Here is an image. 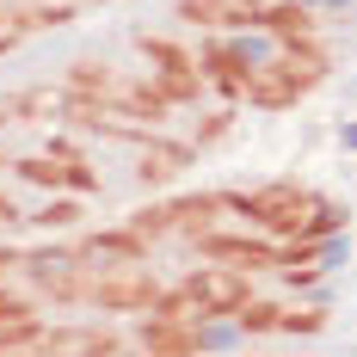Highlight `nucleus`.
<instances>
[{"instance_id": "f257e3e1", "label": "nucleus", "mask_w": 357, "mask_h": 357, "mask_svg": "<svg viewBox=\"0 0 357 357\" xmlns=\"http://www.w3.org/2000/svg\"><path fill=\"white\" fill-rule=\"evenodd\" d=\"M185 296H191L197 314H234V308L247 302V284H241L234 265H215V271H197V278L185 284Z\"/></svg>"}, {"instance_id": "20e7f679", "label": "nucleus", "mask_w": 357, "mask_h": 357, "mask_svg": "<svg viewBox=\"0 0 357 357\" xmlns=\"http://www.w3.org/2000/svg\"><path fill=\"white\" fill-rule=\"evenodd\" d=\"M210 252H215V259L247 265V271H252V265H271V252H265V247H247V241H210Z\"/></svg>"}, {"instance_id": "0eeeda50", "label": "nucleus", "mask_w": 357, "mask_h": 357, "mask_svg": "<svg viewBox=\"0 0 357 357\" xmlns=\"http://www.w3.org/2000/svg\"><path fill=\"white\" fill-rule=\"evenodd\" d=\"M25 314V302H13V296H0V321H19Z\"/></svg>"}, {"instance_id": "f03ea898", "label": "nucleus", "mask_w": 357, "mask_h": 357, "mask_svg": "<svg viewBox=\"0 0 357 357\" xmlns=\"http://www.w3.org/2000/svg\"><path fill=\"white\" fill-rule=\"evenodd\" d=\"M302 191H289V185H271V191H252V197H241V210L252 215V222H265V228H302Z\"/></svg>"}, {"instance_id": "423d86ee", "label": "nucleus", "mask_w": 357, "mask_h": 357, "mask_svg": "<svg viewBox=\"0 0 357 357\" xmlns=\"http://www.w3.org/2000/svg\"><path fill=\"white\" fill-rule=\"evenodd\" d=\"M43 222H50V228H62V222H74V204H50V210H43Z\"/></svg>"}, {"instance_id": "39448f33", "label": "nucleus", "mask_w": 357, "mask_h": 357, "mask_svg": "<svg viewBox=\"0 0 357 357\" xmlns=\"http://www.w3.org/2000/svg\"><path fill=\"white\" fill-rule=\"evenodd\" d=\"M173 173H178V154H173V148H154V154L142 160V178H173Z\"/></svg>"}, {"instance_id": "6e6552de", "label": "nucleus", "mask_w": 357, "mask_h": 357, "mask_svg": "<svg viewBox=\"0 0 357 357\" xmlns=\"http://www.w3.org/2000/svg\"><path fill=\"white\" fill-rule=\"evenodd\" d=\"M6 215H13V204H6V191H0V222H6Z\"/></svg>"}, {"instance_id": "7ed1b4c3", "label": "nucleus", "mask_w": 357, "mask_h": 357, "mask_svg": "<svg viewBox=\"0 0 357 357\" xmlns=\"http://www.w3.org/2000/svg\"><path fill=\"white\" fill-rule=\"evenodd\" d=\"M93 296H99V308H148L154 302V284H148L142 271H111V278L93 284Z\"/></svg>"}]
</instances>
